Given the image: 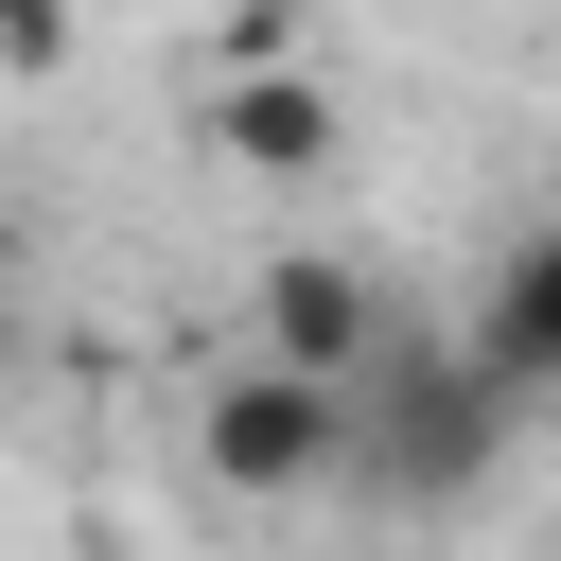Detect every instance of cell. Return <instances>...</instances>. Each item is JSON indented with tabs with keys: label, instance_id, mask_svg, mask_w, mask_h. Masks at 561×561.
I'll return each mask as SVG.
<instances>
[{
	"label": "cell",
	"instance_id": "cell-5",
	"mask_svg": "<svg viewBox=\"0 0 561 561\" xmlns=\"http://www.w3.org/2000/svg\"><path fill=\"white\" fill-rule=\"evenodd\" d=\"M228 158H245V175H316V158H333V88H316V70L228 88Z\"/></svg>",
	"mask_w": 561,
	"mask_h": 561
},
{
	"label": "cell",
	"instance_id": "cell-1",
	"mask_svg": "<svg viewBox=\"0 0 561 561\" xmlns=\"http://www.w3.org/2000/svg\"><path fill=\"white\" fill-rule=\"evenodd\" d=\"M351 456H368L386 491H473V473L508 456V403L473 386V351H386V368L351 386Z\"/></svg>",
	"mask_w": 561,
	"mask_h": 561
},
{
	"label": "cell",
	"instance_id": "cell-3",
	"mask_svg": "<svg viewBox=\"0 0 561 561\" xmlns=\"http://www.w3.org/2000/svg\"><path fill=\"white\" fill-rule=\"evenodd\" d=\"M245 351L351 403V386H368V368H386L403 333H386V298H368V263H333V245H280V263H263V298H245Z\"/></svg>",
	"mask_w": 561,
	"mask_h": 561
},
{
	"label": "cell",
	"instance_id": "cell-6",
	"mask_svg": "<svg viewBox=\"0 0 561 561\" xmlns=\"http://www.w3.org/2000/svg\"><path fill=\"white\" fill-rule=\"evenodd\" d=\"M35 70H70V18H35V0H18V18H0V88H35Z\"/></svg>",
	"mask_w": 561,
	"mask_h": 561
},
{
	"label": "cell",
	"instance_id": "cell-2",
	"mask_svg": "<svg viewBox=\"0 0 561 561\" xmlns=\"http://www.w3.org/2000/svg\"><path fill=\"white\" fill-rule=\"evenodd\" d=\"M193 473H210V491H245V508H280V491L351 473V403L245 351V368H210V403H193Z\"/></svg>",
	"mask_w": 561,
	"mask_h": 561
},
{
	"label": "cell",
	"instance_id": "cell-4",
	"mask_svg": "<svg viewBox=\"0 0 561 561\" xmlns=\"http://www.w3.org/2000/svg\"><path fill=\"white\" fill-rule=\"evenodd\" d=\"M456 351H473V386H491L508 421L561 403V228H526V245L473 280V333H456Z\"/></svg>",
	"mask_w": 561,
	"mask_h": 561
}]
</instances>
